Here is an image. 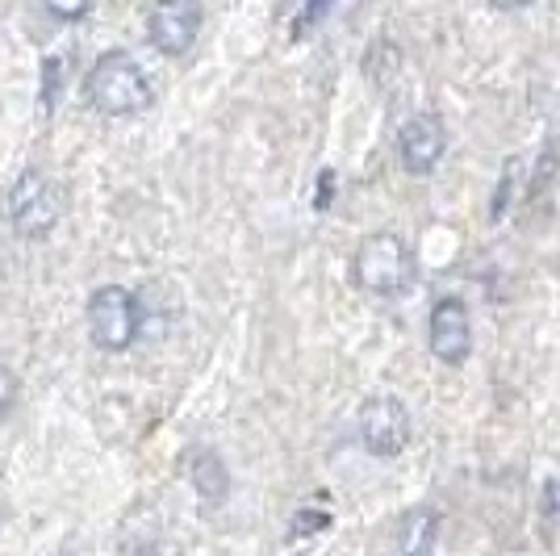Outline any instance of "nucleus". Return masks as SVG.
Returning a JSON list of instances; mask_svg holds the SVG:
<instances>
[{"label":"nucleus","mask_w":560,"mask_h":556,"mask_svg":"<svg viewBox=\"0 0 560 556\" xmlns=\"http://www.w3.org/2000/svg\"><path fill=\"white\" fill-rule=\"evenodd\" d=\"M201 22H206V9L201 0H155L151 4V18H147V34L160 55H185L197 34H201Z\"/></svg>","instance_id":"nucleus-7"},{"label":"nucleus","mask_w":560,"mask_h":556,"mask_svg":"<svg viewBox=\"0 0 560 556\" xmlns=\"http://www.w3.org/2000/svg\"><path fill=\"white\" fill-rule=\"evenodd\" d=\"M523 176H527V163H523V155H511V160H506V167H502V181H498V188H493V201H490L493 222H506L511 206L523 197Z\"/></svg>","instance_id":"nucleus-11"},{"label":"nucleus","mask_w":560,"mask_h":556,"mask_svg":"<svg viewBox=\"0 0 560 556\" xmlns=\"http://www.w3.org/2000/svg\"><path fill=\"white\" fill-rule=\"evenodd\" d=\"M43 4H47V13L55 22H80L93 9V0H43Z\"/></svg>","instance_id":"nucleus-13"},{"label":"nucleus","mask_w":560,"mask_h":556,"mask_svg":"<svg viewBox=\"0 0 560 556\" xmlns=\"http://www.w3.org/2000/svg\"><path fill=\"white\" fill-rule=\"evenodd\" d=\"M447 155V130L440 114H415L397 130V160L410 176H431Z\"/></svg>","instance_id":"nucleus-8"},{"label":"nucleus","mask_w":560,"mask_h":556,"mask_svg":"<svg viewBox=\"0 0 560 556\" xmlns=\"http://www.w3.org/2000/svg\"><path fill=\"white\" fill-rule=\"evenodd\" d=\"M351 280L373 298H406L419 285V259L401 234L376 231L351 255Z\"/></svg>","instance_id":"nucleus-1"},{"label":"nucleus","mask_w":560,"mask_h":556,"mask_svg":"<svg viewBox=\"0 0 560 556\" xmlns=\"http://www.w3.org/2000/svg\"><path fill=\"white\" fill-rule=\"evenodd\" d=\"M4 209H9V227L22 239H47L63 218V188L55 185L47 172L25 167L9 188Z\"/></svg>","instance_id":"nucleus-3"},{"label":"nucleus","mask_w":560,"mask_h":556,"mask_svg":"<svg viewBox=\"0 0 560 556\" xmlns=\"http://www.w3.org/2000/svg\"><path fill=\"white\" fill-rule=\"evenodd\" d=\"M493 9H502V13H511V9H527V4H536V0H490Z\"/></svg>","instance_id":"nucleus-18"},{"label":"nucleus","mask_w":560,"mask_h":556,"mask_svg":"<svg viewBox=\"0 0 560 556\" xmlns=\"http://www.w3.org/2000/svg\"><path fill=\"white\" fill-rule=\"evenodd\" d=\"M139 298L121 285H105L96 289L89 302V335L96 348L105 351H126L139 339Z\"/></svg>","instance_id":"nucleus-5"},{"label":"nucleus","mask_w":560,"mask_h":556,"mask_svg":"<svg viewBox=\"0 0 560 556\" xmlns=\"http://www.w3.org/2000/svg\"><path fill=\"white\" fill-rule=\"evenodd\" d=\"M327 523H330V514H327V510H323V514H318V510H302V514H298V519H293V535L323 532V528H327Z\"/></svg>","instance_id":"nucleus-15"},{"label":"nucleus","mask_w":560,"mask_h":556,"mask_svg":"<svg viewBox=\"0 0 560 556\" xmlns=\"http://www.w3.org/2000/svg\"><path fill=\"white\" fill-rule=\"evenodd\" d=\"M440 523L444 519L435 507H410L394 528V556H435Z\"/></svg>","instance_id":"nucleus-9"},{"label":"nucleus","mask_w":560,"mask_h":556,"mask_svg":"<svg viewBox=\"0 0 560 556\" xmlns=\"http://www.w3.org/2000/svg\"><path fill=\"white\" fill-rule=\"evenodd\" d=\"M185 473L192 489L206 498V502H222L226 498V489H231V473H226V464L218 452H206V448H192L185 461Z\"/></svg>","instance_id":"nucleus-10"},{"label":"nucleus","mask_w":560,"mask_h":556,"mask_svg":"<svg viewBox=\"0 0 560 556\" xmlns=\"http://www.w3.org/2000/svg\"><path fill=\"white\" fill-rule=\"evenodd\" d=\"M330 181H335V176H330V172H323V181H318V185H323V193H318V206H327V201H330Z\"/></svg>","instance_id":"nucleus-19"},{"label":"nucleus","mask_w":560,"mask_h":556,"mask_svg":"<svg viewBox=\"0 0 560 556\" xmlns=\"http://www.w3.org/2000/svg\"><path fill=\"white\" fill-rule=\"evenodd\" d=\"M544 510L560 519V482H548V489H544Z\"/></svg>","instance_id":"nucleus-17"},{"label":"nucleus","mask_w":560,"mask_h":556,"mask_svg":"<svg viewBox=\"0 0 560 556\" xmlns=\"http://www.w3.org/2000/svg\"><path fill=\"white\" fill-rule=\"evenodd\" d=\"M355 427H360V443L369 448V456L376 461H394L410 448V436H415V422H410V410L406 402L394 394H373L360 415H355Z\"/></svg>","instance_id":"nucleus-4"},{"label":"nucleus","mask_w":560,"mask_h":556,"mask_svg":"<svg viewBox=\"0 0 560 556\" xmlns=\"http://www.w3.org/2000/svg\"><path fill=\"white\" fill-rule=\"evenodd\" d=\"M427 344H431V356L447 369H460L472 356V318H468V305L460 298H440L431 305Z\"/></svg>","instance_id":"nucleus-6"},{"label":"nucleus","mask_w":560,"mask_h":556,"mask_svg":"<svg viewBox=\"0 0 560 556\" xmlns=\"http://www.w3.org/2000/svg\"><path fill=\"white\" fill-rule=\"evenodd\" d=\"M330 9H335V0H305L302 13H298V25H293V38H305L314 25H323Z\"/></svg>","instance_id":"nucleus-12"},{"label":"nucleus","mask_w":560,"mask_h":556,"mask_svg":"<svg viewBox=\"0 0 560 556\" xmlns=\"http://www.w3.org/2000/svg\"><path fill=\"white\" fill-rule=\"evenodd\" d=\"M59 80H63V59H59V55H50L47 63H43V105H47V109H55Z\"/></svg>","instance_id":"nucleus-14"},{"label":"nucleus","mask_w":560,"mask_h":556,"mask_svg":"<svg viewBox=\"0 0 560 556\" xmlns=\"http://www.w3.org/2000/svg\"><path fill=\"white\" fill-rule=\"evenodd\" d=\"M84 93L93 101V109H101L105 117H130L151 105V80L126 50H109L93 63Z\"/></svg>","instance_id":"nucleus-2"},{"label":"nucleus","mask_w":560,"mask_h":556,"mask_svg":"<svg viewBox=\"0 0 560 556\" xmlns=\"http://www.w3.org/2000/svg\"><path fill=\"white\" fill-rule=\"evenodd\" d=\"M13 397H18V377H13V369L0 364V415L13 406Z\"/></svg>","instance_id":"nucleus-16"}]
</instances>
